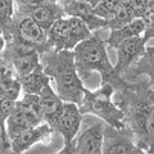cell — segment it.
<instances>
[{"label": "cell", "mask_w": 154, "mask_h": 154, "mask_svg": "<svg viewBox=\"0 0 154 154\" xmlns=\"http://www.w3.org/2000/svg\"><path fill=\"white\" fill-rule=\"evenodd\" d=\"M114 102L123 110L125 125L136 146L148 152L154 144V88L148 81L116 91Z\"/></svg>", "instance_id": "obj_1"}, {"label": "cell", "mask_w": 154, "mask_h": 154, "mask_svg": "<svg viewBox=\"0 0 154 154\" xmlns=\"http://www.w3.org/2000/svg\"><path fill=\"white\" fill-rule=\"evenodd\" d=\"M105 45L107 44L104 40L93 35L75 48L73 54L76 68L81 80H86L93 72H98L102 76V84L112 85L116 91L128 88L131 82L117 73L108 58Z\"/></svg>", "instance_id": "obj_2"}, {"label": "cell", "mask_w": 154, "mask_h": 154, "mask_svg": "<svg viewBox=\"0 0 154 154\" xmlns=\"http://www.w3.org/2000/svg\"><path fill=\"white\" fill-rule=\"evenodd\" d=\"M46 75L54 80L58 95L66 103L81 104L86 88L77 72L73 50H50L41 55Z\"/></svg>", "instance_id": "obj_3"}, {"label": "cell", "mask_w": 154, "mask_h": 154, "mask_svg": "<svg viewBox=\"0 0 154 154\" xmlns=\"http://www.w3.org/2000/svg\"><path fill=\"white\" fill-rule=\"evenodd\" d=\"M116 90L112 85L102 84L98 90L90 91L86 89L80 107L82 114H94L116 128H126L123 110L112 99Z\"/></svg>", "instance_id": "obj_4"}, {"label": "cell", "mask_w": 154, "mask_h": 154, "mask_svg": "<svg viewBox=\"0 0 154 154\" xmlns=\"http://www.w3.org/2000/svg\"><path fill=\"white\" fill-rule=\"evenodd\" d=\"M51 50H75V48L86 38L93 36L86 23L76 17L60 18L48 32Z\"/></svg>", "instance_id": "obj_5"}, {"label": "cell", "mask_w": 154, "mask_h": 154, "mask_svg": "<svg viewBox=\"0 0 154 154\" xmlns=\"http://www.w3.org/2000/svg\"><path fill=\"white\" fill-rule=\"evenodd\" d=\"M2 62L11 66L18 79H22L41 64V55L33 48L12 38L3 44Z\"/></svg>", "instance_id": "obj_6"}, {"label": "cell", "mask_w": 154, "mask_h": 154, "mask_svg": "<svg viewBox=\"0 0 154 154\" xmlns=\"http://www.w3.org/2000/svg\"><path fill=\"white\" fill-rule=\"evenodd\" d=\"M12 38L33 48L35 50L40 53V55L51 50L48 32L35 19L30 17H21L14 13L13 25L11 27L8 41L12 40ZM3 44H5V42H3Z\"/></svg>", "instance_id": "obj_7"}, {"label": "cell", "mask_w": 154, "mask_h": 154, "mask_svg": "<svg viewBox=\"0 0 154 154\" xmlns=\"http://www.w3.org/2000/svg\"><path fill=\"white\" fill-rule=\"evenodd\" d=\"M145 44L146 42L144 41L143 36H136L125 40L118 45V48L116 49L117 50V63L114 64L117 73L123 77L137 63L146 50Z\"/></svg>", "instance_id": "obj_8"}, {"label": "cell", "mask_w": 154, "mask_h": 154, "mask_svg": "<svg viewBox=\"0 0 154 154\" xmlns=\"http://www.w3.org/2000/svg\"><path fill=\"white\" fill-rule=\"evenodd\" d=\"M136 144L130 130L104 125V143L102 154H134Z\"/></svg>", "instance_id": "obj_9"}, {"label": "cell", "mask_w": 154, "mask_h": 154, "mask_svg": "<svg viewBox=\"0 0 154 154\" xmlns=\"http://www.w3.org/2000/svg\"><path fill=\"white\" fill-rule=\"evenodd\" d=\"M82 116L84 114L80 112L79 104L64 103L62 116L54 127L55 131L62 135L64 144L72 143L75 140L76 135L80 130L81 122H82Z\"/></svg>", "instance_id": "obj_10"}, {"label": "cell", "mask_w": 154, "mask_h": 154, "mask_svg": "<svg viewBox=\"0 0 154 154\" xmlns=\"http://www.w3.org/2000/svg\"><path fill=\"white\" fill-rule=\"evenodd\" d=\"M64 8V13L67 17L80 18L86 23L91 31L99 28H108V21L96 16L94 13V7L86 0H75V2H66L62 0Z\"/></svg>", "instance_id": "obj_11"}, {"label": "cell", "mask_w": 154, "mask_h": 154, "mask_svg": "<svg viewBox=\"0 0 154 154\" xmlns=\"http://www.w3.org/2000/svg\"><path fill=\"white\" fill-rule=\"evenodd\" d=\"M54 128H51L48 123H41L36 127H31L26 131L17 135L14 139H12V146L13 152L17 154L26 153L28 149H31L36 143L45 141L48 143L50 140L51 135L54 134Z\"/></svg>", "instance_id": "obj_12"}, {"label": "cell", "mask_w": 154, "mask_h": 154, "mask_svg": "<svg viewBox=\"0 0 154 154\" xmlns=\"http://www.w3.org/2000/svg\"><path fill=\"white\" fill-rule=\"evenodd\" d=\"M76 154H102L104 143V125L95 123L84 130L75 139Z\"/></svg>", "instance_id": "obj_13"}, {"label": "cell", "mask_w": 154, "mask_h": 154, "mask_svg": "<svg viewBox=\"0 0 154 154\" xmlns=\"http://www.w3.org/2000/svg\"><path fill=\"white\" fill-rule=\"evenodd\" d=\"M38 96H40V105L44 122L49 125L51 128H54L58 119L62 116L66 102L58 95L57 91L51 89L50 85L45 86L41 93L38 94Z\"/></svg>", "instance_id": "obj_14"}, {"label": "cell", "mask_w": 154, "mask_h": 154, "mask_svg": "<svg viewBox=\"0 0 154 154\" xmlns=\"http://www.w3.org/2000/svg\"><path fill=\"white\" fill-rule=\"evenodd\" d=\"M0 98L18 102L21 99L22 85L16 72L9 64L2 62V84H0Z\"/></svg>", "instance_id": "obj_15"}, {"label": "cell", "mask_w": 154, "mask_h": 154, "mask_svg": "<svg viewBox=\"0 0 154 154\" xmlns=\"http://www.w3.org/2000/svg\"><path fill=\"white\" fill-rule=\"evenodd\" d=\"M145 32V25H144L141 18L134 19L131 23H128L125 27H121L118 30H112L109 33V36L105 38V44L117 49L118 45L123 42L125 40H128L131 37L136 36H143Z\"/></svg>", "instance_id": "obj_16"}, {"label": "cell", "mask_w": 154, "mask_h": 154, "mask_svg": "<svg viewBox=\"0 0 154 154\" xmlns=\"http://www.w3.org/2000/svg\"><path fill=\"white\" fill-rule=\"evenodd\" d=\"M50 80L51 79L46 75L42 64L38 66L32 73L19 79L23 94H33V95H38L45 86L50 85Z\"/></svg>", "instance_id": "obj_17"}, {"label": "cell", "mask_w": 154, "mask_h": 154, "mask_svg": "<svg viewBox=\"0 0 154 154\" xmlns=\"http://www.w3.org/2000/svg\"><path fill=\"white\" fill-rule=\"evenodd\" d=\"M137 76H146L149 82L154 88V46L146 48L144 55L139 59V62L123 76L125 80L132 79Z\"/></svg>", "instance_id": "obj_18"}, {"label": "cell", "mask_w": 154, "mask_h": 154, "mask_svg": "<svg viewBox=\"0 0 154 154\" xmlns=\"http://www.w3.org/2000/svg\"><path fill=\"white\" fill-rule=\"evenodd\" d=\"M3 123H5L7 131L9 134V136H11V139H14L17 135H19L21 132L33 127L31 119L28 118V116L26 114L25 109L22 108V105L19 104L18 102H17L16 108H14L12 114L9 116L7 121L3 122Z\"/></svg>", "instance_id": "obj_19"}, {"label": "cell", "mask_w": 154, "mask_h": 154, "mask_svg": "<svg viewBox=\"0 0 154 154\" xmlns=\"http://www.w3.org/2000/svg\"><path fill=\"white\" fill-rule=\"evenodd\" d=\"M134 19L136 18H135L134 11L131 8V0H121L114 16L108 21V28L110 31L118 30V28L125 27L128 23H131Z\"/></svg>", "instance_id": "obj_20"}, {"label": "cell", "mask_w": 154, "mask_h": 154, "mask_svg": "<svg viewBox=\"0 0 154 154\" xmlns=\"http://www.w3.org/2000/svg\"><path fill=\"white\" fill-rule=\"evenodd\" d=\"M16 0H0V28H2V40L7 42L9 32L13 25L14 12H16Z\"/></svg>", "instance_id": "obj_21"}, {"label": "cell", "mask_w": 154, "mask_h": 154, "mask_svg": "<svg viewBox=\"0 0 154 154\" xmlns=\"http://www.w3.org/2000/svg\"><path fill=\"white\" fill-rule=\"evenodd\" d=\"M119 3H121V0H103L102 3L94 7V13L96 16L104 18L105 21H109L118 9Z\"/></svg>", "instance_id": "obj_22"}, {"label": "cell", "mask_w": 154, "mask_h": 154, "mask_svg": "<svg viewBox=\"0 0 154 154\" xmlns=\"http://www.w3.org/2000/svg\"><path fill=\"white\" fill-rule=\"evenodd\" d=\"M143 22L145 25V32L143 35L144 41L148 42L150 38L154 37V0L150 3V5L148 7L145 13L143 14Z\"/></svg>", "instance_id": "obj_23"}, {"label": "cell", "mask_w": 154, "mask_h": 154, "mask_svg": "<svg viewBox=\"0 0 154 154\" xmlns=\"http://www.w3.org/2000/svg\"><path fill=\"white\" fill-rule=\"evenodd\" d=\"M50 0H16V14L18 16H25L27 12H30L31 9H35L37 7H41L46 4Z\"/></svg>", "instance_id": "obj_24"}, {"label": "cell", "mask_w": 154, "mask_h": 154, "mask_svg": "<svg viewBox=\"0 0 154 154\" xmlns=\"http://www.w3.org/2000/svg\"><path fill=\"white\" fill-rule=\"evenodd\" d=\"M13 153V146H12V139L9 136L7 131L5 123L2 126V136H0V154H11Z\"/></svg>", "instance_id": "obj_25"}, {"label": "cell", "mask_w": 154, "mask_h": 154, "mask_svg": "<svg viewBox=\"0 0 154 154\" xmlns=\"http://www.w3.org/2000/svg\"><path fill=\"white\" fill-rule=\"evenodd\" d=\"M152 2L153 0H131V8L134 11L135 18H141Z\"/></svg>", "instance_id": "obj_26"}, {"label": "cell", "mask_w": 154, "mask_h": 154, "mask_svg": "<svg viewBox=\"0 0 154 154\" xmlns=\"http://www.w3.org/2000/svg\"><path fill=\"white\" fill-rule=\"evenodd\" d=\"M2 102V118H3V122H5L8 117L12 114V112L16 108V104L17 102H13V100H8V99H0Z\"/></svg>", "instance_id": "obj_27"}, {"label": "cell", "mask_w": 154, "mask_h": 154, "mask_svg": "<svg viewBox=\"0 0 154 154\" xmlns=\"http://www.w3.org/2000/svg\"><path fill=\"white\" fill-rule=\"evenodd\" d=\"M57 154H76V143H75V140L72 143L64 144L63 148H62Z\"/></svg>", "instance_id": "obj_28"}, {"label": "cell", "mask_w": 154, "mask_h": 154, "mask_svg": "<svg viewBox=\"0 0 154 154\" xmlns=\"http://www.w3.org/2000/svg\"><path fill=\"white\" fill-rule=\"evenodd\" d=\"M134 154H149V153H148V152H145V150H143V149H140L139 146H136V148H135Z\"/></svg>", "instance_id": "obj_29"}, {"label": "cell", "mask_w": 154, "mask_h": 154, "mask_svg": "<svg viewBox=\"0 0 154 154\" xmlns=\"http://www.w3.org/2000/svg\"><path fill=\"white\" fill-rule=\"evenodd\" d=\"M86 2H88V3H90V4H91V5H93V7H96V5H98V4H99V3H102L103 0H86Z\"/></svg>", "instance_id": "obj_30"}, {"label": "cell", "mask_w": 154, "mask_h": 154, "mask_svg": "<svg viewBox=\"0 0 154 154\" xmlns=\"http://www.w3.org/2000/svg\"><path fill=\"white\" fill-rule=\"evenodd\" d=\"M148 153H149V154H154V144H153V145L150 146V149H149V150H148Z\"/></svg>", "instance_id": "obj_31"}, {"label": "cell", "mask_w": 154, "mask_h": 154, "mask_svg": "<svg viewBox=\"0 0 154 154\" xmlns=\"http://www.w3.org/2000/svg\"><path fill=\"white\" fill-rule=\"evenodd\" d=\"M11 154H17V153H14V152H13V153H11ZM22 154H26V153H22Z\"/></svg>", "instance_id": "obj_32"}, {"label": "cell", "mask_w": 154, "mask_h": 154, "mask_svg": "<svg viewBox=\"0 0 154 154\" xmlns=\"http://www.w3.org/2000/svg\"><path fill=\"white\" fill-rule=\"evenodd\" d=\"M66 2H75V0H66Z\"/></svg>", "instance_id": "obj_33"}]
</instances>
